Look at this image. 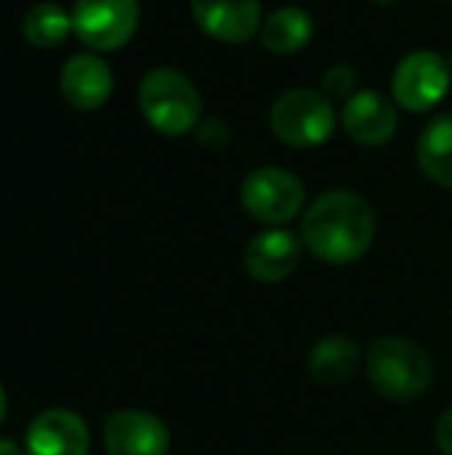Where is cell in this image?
Segmentation results:
<instances>
[{
	"instance_id": "6da1fadb",
	"label": "cell",
	"mask_w": 452,
	"mask_h": 455,
	"mask_svg": "<svg viewBox=\"0 0 452 455\" xmlns=\"http://www.w3.org/2000/svg\"><path fill=\"white\" fill-rule=\"evenodd\" d=\"M301 235L317 259L328 264H354L376 240V213L357 192L333 189L309 205Z\"/></svg>"
},
{
	"instance_id": "7a4b0ae2",
	"label": "cell",
	"mask_w": 452,
	"mask_h": 455,
	"mask_svg": "<svg viewBox=\"0 0 452 455\" xmlns=\"http://www.w3.org/2000/svg\"><path fill=\"white\" fill-rule=\"evenodd\" d=\"M432 357L426 349L402 336L373 341L368 352V379L373 389L392 403H413L432 387Z\"/></svg>"
},
{
	"instance_id": "3957f363",
	"label": "cell",
	"mask_w": 452,
	"mask_h": 455,
	"mask_svg": "<svg viewBox=\"0 0 452 455\" xmlns=\"http://www.w3.org/2000/svg\"><path fill=\"white\" fill-rule=\"evenodd\" d=\"M139 107L147 123L165 136H184L200 125V93L186 75L157 67L139 85Z\"/></svg>"
},
{
	"instance_id": "277c9868",
	"label": "cell",
	"mask_w": 452,
	"mask_h": 455,
	"mask_svg": "<svg viewBox=\"0 0 452 455\" xmlns=\"http://www.w3.org/2000/svg\"><path fill=\"white\" fill-rule=\"evenodd\" d=\"M269 123L282 144L312 149L330 139L336 128V109L325 93L312 88H293L274 101Z\"/></svg>"
},
{
	"instance_id": "5b68a950",
	"label": "cell",
	"mask_w": 452,
	"mask_h": 455,
	"mask_svg": "<svg viewBox=\"0 0 452 455\" xmlns=\"http://www.w3.org/2000/svg\"><path fill=\"white\" fill-rule=\"evenodd\" d=\"M304 184L285 168H256L245 176L240 187V203L261 224L280 227L293 221L304 208Z\"/></svg>"
},
{
	"instance_id": "8992f818",
	"label": "cell",
	"mask_w": 452,
	"mask_h": 455,
	"mask_svg": "<svg viewBox=\"0 0 452 455\" xmlns=\"http://www.w3.org/2000/svg\"><path fill=\"white\" fill-rule=\"evenodd\" d=\"M72 27L91 51H117L136 35L139 0H75Z\"/></svg>"
},
{
	"instance_id": "52a82bcc",
	"label": "cell",
	"mask_w": 452,
	"mask_h": 455,
	"mask_svg": "<svg viewBox=\"0 0 452 455\" xmlns=\"http://www.w3.org/2000/svg\"><path fill=\"white\" fill-rule=\"evenodd\" d=\"M392 91L405 109L426 112L450 91V64L434 51H416L397 64Z\"/></svg>"
},
{
	"instance_id": "ba28073f",
	"label": "cell",
	"mask_w": 452,
	"mask_h": 455,
	"mask_svg": "<svg viewBox=\"0 0 452 455\" xmlns=\"http://www.w3.org/2000/svg\"><path fill=\"white\" fill-rule=\"evenodd\" d=\"M107 455H168L170 432L147 411H120L104 424Z\"/></svg>"
},
{
	"instance_id": "9c48e42d",
	"label": "cell",
	"mask_w": 452,
	"mask_h": 455,
	"mask_svg": "<svg viewBox=\"0 0 452 455\" xmlns=\"http://www.w3.org/2000/svg\"><path fill=\"white\" fill-rule=\"evenodd\" d=\"M194 24L221 43H248L261 29L258 0H192Z\"/></svg>"
},
{
	"instance_id": "30bf717a",
	"label": "cell",
	"mask_w": 452,
	"mask_h": 455,
	"mask_svg": "<svg viewBox=\"0 0 452 455\" xmlns=\"http://www.w3.org/2000/svg\"><path fill=\"white\" fill-rule=\"evenodd\" d=\"M301 264V243L288 229H266L245 248V269L256 283L277 285Z\"/></svg>"
},
{
	"instance_id": "8fae6325",
	"label": "cell",
	"mask_w": 452,
	"mask_h": 455,
	"mask_svg": "<svg viewBox=\"0 0 452 455\" xmlns=\"http://www.w3.org/2000/svg\"><path fill=\"white\" fill-rule=\"evenodd\" d=\"M88 427L72 411H45L27 429V455H88Z\"/></svg>"
},
{
	"instance_id": "7c38bea8",
	"label": "cell",
	"mask_w": 452,
	"mask_h": 455,
	"mask_svg": "<svg viewBox=\"0 0 452 455\" xmlns=\"http://www.w3.org/2000/svg\"><path fill=\"white\" fill-rule=\"evenodd\" d=\"M344 131L362 147H381L394 139L400 117L394 104L378 91H360L344 104Z\"/></svg>"
},
{
	"instance_id": "4fadbf2b",
	"label": "cell",
	"mask_w": 452,
	"mask_h": 455,
	"mask_svg": "<svg viewBox=\"0 0 452 455\" xmlns=\"http://www.w3.org/2000/svg\"><path fill=\"white\" fill-rule=\"evenodd\" d=\"M112 69L109 64L96 53H77L61 67V93L64 99L83 112H93L107 104L112 96Z\"/></svg>"
},
{
	"instance_id": "5bb4252c",
	"label": "cell",
	"mask_w": 452,
	"mask_h": 455,
	"mask_svg": "<svg viewBox=\"0 0 452 455\" xmlns=\"http://www.w3.org/2000/svg\"><path fill=\"white\" fill-rule=\"evenodd\" d=\"M362 363V349L349 336H325L309 352V376L320 387L346 384Z\"/></svg>"
},
{
	"instance_id": "9a60e30c",
	"label": "cell",
	"mask_w": 452,
	"mask_h": 455,
	"mask_svg": "<svg viewBox=\"0 0 452 455\" xmlns=\"http://www.w3.org/2000/svg\"><path fill=\"white\" fill-rule=\"evenodd\" d=\"M312 35H314V19L309 16V11L298 5L277 8L261 21L258 29L261 45L274 53H296L312 40Z\"/></svg>"
},
{
	"instance_id": "2e32d148",
	"label": "cell",
	"mask_w": 452,
	"mask_h": 455,
	"mask_svg": "<svg viewBox=\"0 0 452 455\" xmlns=\"http://www.w3.org/2000/svg\"><path fill=\"white\" fill-rule=\"evenodd\" d=\"M416 155L426 179L452 189V115L434 117L421 131Z\"/></svg>"
},
{
	"instance_id": "e0dca14e",
	"label": "cell",
	"mask_w": 452,
	"mask_h": 455,
	"mask_svg": "<svg viewBox=\"0 0 452 455\" xmlns=\"http://www.w3.org/2000/svg\"><path fill=\"white\" fill-rule=\"evenodd\" d=\"M21 32H24L27 43L35 48H56L69 37V32H75L72 13H67L61 5L48 3V0L35 3L24 13Z\"/></svg>"
},
{
	"instance_id": "ac0fdd59",
	"label": "cell",
	"mask_w": 452,
	"mask_h": 455,
	"mask_svg": "<svg viewBox=\"0 0 452 455\" xmlns=\"http://www.w3.org/2000/svg\"><path fill=\"white\" fill-rule=\"evenodd\" d=\"M357 85V72L352 64L338 61L333 64L325 75H322V91L328 99H346Z\"/></svg>"
},
{
	"instance_id": "d6986e66",
	"label": "cell",
	"mask_w": 452,
	"mask_h": 455,
	"mask_svg": "<svg viewBox=\"0 0 452 455\" xmlns=\"http://www.w3.org/2000/svg\"><path fill=\"white\" fill-rule=\"evenodd\" d=\"M197 139L205 149H224L232 139V131L221 117H208L197 125Z\"/></svg>"
},
{
	"instance_id": "ffe728a7",
	"label": "cell",
	"mask_w": 452,
	"mask_h": 455,
	"mask_svg": "<svg viewBox=\"0 0 452 455\" xmlns=\"http://www.w3.org/2000/svg\"><path fill=\"white\" fill-rule=\"evenodd\" d=\"M437 448L442 455H452V408L437 421Z\"/></svg>"
},
{
	"instance_id": "44dd1931",
	"label": "cell",
	"mask_w": 452,
	"mask_h": 455,
	"mask_svg": "<svg viewBox=\"0 0 452 455\" xmlns=\"http://www.w3.org/2000/svg\"><path fill=\"white\" fill-rule=\"evenodd\" d=\"M0 455H24L13 443H8V440H0Z\"/></svg>"
},
{
	"instance_id": "7402d4cb",
	"label": "cell",
	"mask_w": 452,
	"mask_h": 455,
	"mask_svg": "<svg viewBox=\"0 0 452 455\" xmlns=\"http://www.w3.org/2000/svg\"><path fill=\"white\" fill-rule=\"evenodd\" d=\"M5 411H8V397H5V389H3V384H0V424H3V419H5Z\"/></svg>"
},
{
	"instance_id": "603a6c76",
	"label": "cell",
	"mask_w": 452,
	"mask_h": 455,
	"mask_svg": "<svg viewBox=\"0 0 452 455\" xmlns=\"http://www.w3.org/2000/svg\"><path fill=\"white\" fill-rule=\"evenodd\" d=\"M370 3H376V5H394L397 0H370Z\"/></svg>"
}]
</instances>
